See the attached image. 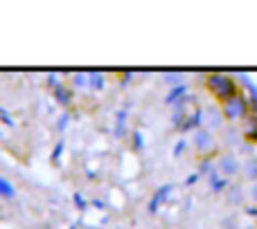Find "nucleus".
Here are the masks:
<instances>
[{
    "label": "nucleus",
    "instance_id": "9b49d317",
    "mask_svg": "<svg viewBox=\"0 0 257 229\" xmlns=\"http://www.w3.org/2000/svg\"><path fill=\"white\" fill-rule=\"evenodd\" d=\"M241 84H246V88H248V92H250L248 104H253V108H255V112H257V88H255V84L248 79V76H241Z\"/></svg>",
    "mask_w": 257,
    "mask_h": 229
},
{
    "label": "nucleus",
    "instance_id": "423d86ee",
    "mask_svg": "<svg viewBox=\"0 0 257 229\" xmlns=\"http://www.w3.org/2000/svg\"><path fill=\"white\" fill-rule=\"evenodd\" d=\"M169 191H172V184H163V186H158V191L154 194V198L149 200V207H147V209H149V214H156V212H158V207L165 202V200H167Z\"/></svg>",
    "mask_w": 257,
    "mask_h": 229
},
{
    "label": "nucleus",
    "instance_id": "b1692460",
    "mask_svg": "<svg viewBox=\"0 0 257 229\" xmlns=\"http://www.w3.org/2000/svg\"><path fill=\"white\" fill-rule=\"evenodd\" d=\"M248 214H250V216H255V218H257V207H250V209H248Z\"/></svg>",
    "mask_w": 257,
    "mask_h": 229
},
{
    "label": "nucleus",
    "instance_id": "412c9836",
    "mask_svg": "<svg viewBox=\"0 0 257 229\" xmlns=\"http://www.w3.org/2000/svg\"><path fill=\"white\" fill-rule=\"evenodd\" d=\"M68 122H70V117H68V114H63V117L59 119V128H66V126H68Z\"/></svg>",
    "mask_w": 257,
    "mask_h": 229
},
{
    "label": "nucleus",
    "instance_id": "0eeeda50",
    "mask_svg": "<svg viewBox=\"0 0 257 229\" xmlns=\"http://www.w3.org/2000/svg\"><path fill=\"white\" fill-rule=\"evenodd\" d=\"M208 184H210V189H212L214 194H219V191H223L228 186V180L219 171H214V168H212V171L208 173Z\"/></svg>",
    "mask_w": 257,
    "mask_h": 229
},
{
    "label": "nucleus",
    "instance_id": "9d476101",
    "mask_svg": "<svg viewBox=\"0 0 257 229\" xmlns=\"http://www.w3.org/2000/svg\"><path fill=\"white\" fill-rule=\"evenodd\" d=\"M86 84H88L93 90H102L104 88V76L99 74V72H90V74H86Z\"/></svg>",
    "mask_w": 257,
    "mask_h": 229
},
{
    "label": "nucleus",
    "instance_id": "6ab92c4d",
    "mask_svg": "<svg viewBox=\"0 0 257 229\" xmlns=\"http://www.w3.org/2000/svg\"><path fill=\"white\" fill-rule=\"evenodd\" d=\"M75 204H77V207H79V209H84V207H86V200L81 198L79 194H75Z\"/></svg>",
    "mask_w": 257,
    "mask_h": 229
},
{
    "label": "nucleus",
    "instance_id": "a211bd4d",
    "mask_svg": "<svg viewBox=\"0 0 257 229\" xmlns=\"http://www.w3.org/2000/svg\"><path fill=\"white\" fill-rule=\"evenodd\" d=\"M165 79H167L169 84H172V81H178V84H181V79H183V76L178 74V72H174V74H165Z\"/></svg>",
    "mask_w": 257,
    "mask_h": 229
},
{
    "label": "nucleus",
    "instance_id": "ddd939ff",
    "mask_svg": "<svg viewBox=\"0 0 257 229\" xmlns=\"http://www.w3.org/2000/svg\"><path fill=\"white\" fill-rule=\"evenodd\" d=\"M133 148H136V150H142V148H145V140H142V132H140V130L133 132Z\"/></svg>",
    "mask_w": 257,
    "mask_h": 229
},
{
    "label": "nucleus",
    "instance_id": "dca6fc26",
    "mask_svg": "<svg viewBox=\"0 0 257 229\" xmlns=\"http://www.w3.org/2000/svg\"><path fill=\"white\" fill-rule=\"evenodd\" d=\"M75 86H77V88H84V86H88V84H86V74H75Z\"/></svg>",
    "mask_w": 257,
    "mask_h": 229
},
{
    "label": "nucleus",
    "instance_id": "f8f14e48",
    "mask_svg": "<svg viewBox=\"0 0 257 229\" xmlns=\"http://www.w3.org/2000/svg\"><path fill=\"white\" fill-rule=\"evenodd\" d=\"M246 173H248L253 180H257V160H255V158L246 162Z\"/></svg>",
    "mask_w": 257,
    "mask_h": 229
},
{
    "label": "nucleus",
    "instance_id": "393cba45",
    "mask_svg": "<svg viewBox=\"0 0 257 229\" xmlns=\"http://www.w3.org/2000/svg\"><path fill=\"white\" fill-rule=\"evenodd\" d=\"M246 229H250V227H246Z\"/></svg>",
    "mask_w": 257,
    "mask_h": 229
},
{
    "label": "nucleus",
    "instance_id": "a878e982",
    "mask_svg": "<svg viewBox=\"0 0 257 229\" xmlns=\"http://www.w3.org/2000/svg\"><path fill=\"white\" fill-rule=\"evenodd\" d=\"M72 229H75V227H72Z\"/></svg>",
    "mask_w": 257,
    "mask_h": 229
},
{
    "label": "nucleus",
    "instance_id": "4be33fe9",
    "mask_svg": "<svg viewBox=\"0 0 257 229\" xmlns=\"http://www.w3.org/2000/svg\"><path fill=\"white\" fill-rule=\"evenodd\" d=\"M246 137H248V140H253V142H257V126L253 128V130H248V135H246Z\"/></svg>",
    "mask_w": 257,
    "mask_h": 229
},
{
    "label": "nucleus",
    "instance_id": "1a4fd4ad",
    "mask_svg": "<svg viewBox=\"0 0 257 229\" xmlns=\"http://www.w3.org/2000/svg\"><path fill=\"white\" fill-rule=\"evenodd\" d=\"M126 108H128V106H124V108H122V110H117V114H115V135H117V137H122V135H124Z\"/></svg>",
    "mask_w": 257,
    "mask_h": 229
},
{
    "label": "nucleus",
    "instance_id": "6e6552de",
    "mask_svg": "<svg viewBox=\"0 0 257 229\" xmlns=\"http://www.w3.org/2000/svg\"><path fill=\"white\" fill-rule=\"evenodd\" d=\"M185 92H187V86H185V84L174 86V88L167 92V97H165V104H167V106H174L176 102H181V97H183Z\"/></svg>",
    "mask_w": 257,
    "mask_h": 229
},
{
    "label": "nucleus",
    "instance_id": "7ed1b4c3",
    "mask_svg": "<svg viewBox=\"0 0 257 229\" xmlns=\"http://www.w3.org/2000/svg\"><path fill=\"white\" fill-rule=\"evenodd\" d=\"M210 146H212V132H210L208 128H199V130L194 132V148L199 150V153H205Z\"/></svg>",
    "mask_w": 257,
    "mask_h": 229
},
{
    "label": "nucleus",
    "instance_id": "f03ea898",
    "mask_svg": "<svg viewBox=\"0 0 257 229\" xmlns=\"http://www.w3.org/2000/svg\"><path fill=\"white\" fill-rule=\"evenodd\" d=\"M246 112H248V97H244V94H235L232 99L223 102V117L230 122L244 117Z\"/></svg>",
    "mask_w": 257,
    "mask_h": 229
},
{
    "label": "nucleus",
    "instance_id": "f257e3e1",
    "mask_svg": "<svg viewBox=\"0 0 257 229\" xmlns=\"http://www.w3.org/2000/svg\"><path fill=\"white\" fill-rule=\"evenodd\" d=\"M208 88L212 90L221 102H228V99H232L237 94L235 81H232L230 76H226V74H210L208 76Z\"/></svg>",
    "mask_w": 257,
    "mask_h": 229
},
{
    "label": "nucleus",
    "instance_id": "aec40b11",
    "mask_svg": "<svg viewBox=\"0 0 257 229\" xmlns=\"http://www.w3.org/2000/svg\"><path fill=\"white\" fill-rule=\"evenodd\" d=\"M61 150H63V142H59V144H57V148H54V153H52V158H54V160H59V155H61Z\"/></svg>",
    "mask_w": 257,
    "mask_h": 229
},
{
    "label": "nucleus",
    "instance_id": "20e7f679",
    "mask_svg": "<svg viewBox=\"0 0 257 229\" xmlns=\"http://www.w3.org/2000/svg\"><path fill=\"white\" fill-rule=\"evenodd\" d=\"M201 122H203V110H201V108H196V110H192V114H187V117L183 119V124L178 128H181V130H185V132L199 130Z\"/></svg>",
    "mask_w": 257,
    "mask_h": 229
},
{
    "label": "nucleus",
    "instance_id": "5701e85b",
    "mask_svg": "<svg viewBox=\"0 0 257 229\" xmlns=\"http://www.w3.org/2000/svg\"><path fill=\"white\" fill-rule=\"evenodd\" d=\"M250 191H253V194H250V196H253V200H255V202H257V182H255V184H253V189H250Z\"/></svg>",
    "mask_w": 257,
    "mask_h": 229
},
{
    "label": "nucleus",
    "instance_id": "4468645a",
    "mask_svg": "<svg viewBox=\"0 0 257 229\" xmlns=\"http://www.w3.org/2000/svg\"><path fill=\"white\" fill-rule=\"evenodd\" d=\"M57 99L59 102H63V104H70V92L63 90V88H57Z\"/></svg>",
    "mask_w": 257,
    "mask_h": 229
},
{
    "label": "nucleus",
    "instance_id": "2eb2a0df",
    "mask_svg": "<svg viewBox=\"0 0 257 229\" xmlns=\"http://www.w3.org/2000/svg\"><path fill=\"white\" fill-rule=\"evenodd\" d=\"M183 148H185V140H178V142H176V146H174V158H181Z\"/></svg>",
    "mask_w": 257,
    "mask_h": 229
},
{
    "label": "nucleus",
    "instance_id": "39448f33",
    "mask_svg": "<svg viewBox=\"0 0 257 229\" xmlns=\"http://www.w3.org/2000/svg\"><path fill=\"white\" fill-rule=\"evenodd\" d=\"M219 171L223 173V178L235 176V173L239 171V162H237L235 155H221V158H219Z\"/></svg>",
    "mask_w": 257,
    "mask_h": 229
},
{
    "label": "nucleus",
    "instance_id": "f3484780",
    "mask_svg": "<svg viewBox=\"0 0 257 229\" xmlns=\"http://www.w3.org/2000/svg\"><path fill=\"white\" fill-rule=\"evenodd\" d=\"M196 180H199V173H192V176H187V178H185V186L196 184Z\"/></svg>",
    "mask_w": 257,
    "mask_h": 229
}]
</instances>
